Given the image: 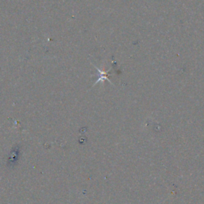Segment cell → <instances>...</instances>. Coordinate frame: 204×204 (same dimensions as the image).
<instances>
[{
  "mask_svg": "<svg viewBox=\"0 0 204 204\" xmlns=\"http://www.w3.org/2000/svg\"><path fill=\"white\" fill-rule=\"evenodd\" d=\"M95 67H96V69H97V70L98 74L100 75L99 77H98V80L96 82L95 84H97L99 82L105 81V80H108V81H109V82L112 84V82H110V81L109 80V78H108V73H109V71H106V72H105V71H101L100 69H98L97 66H95Z\"/></svg>",
  "mask_w": 204,
  "mask_h": 204,
  "instance_id": "6da1fadb",
  "label": "cell"
}]
</instances>
